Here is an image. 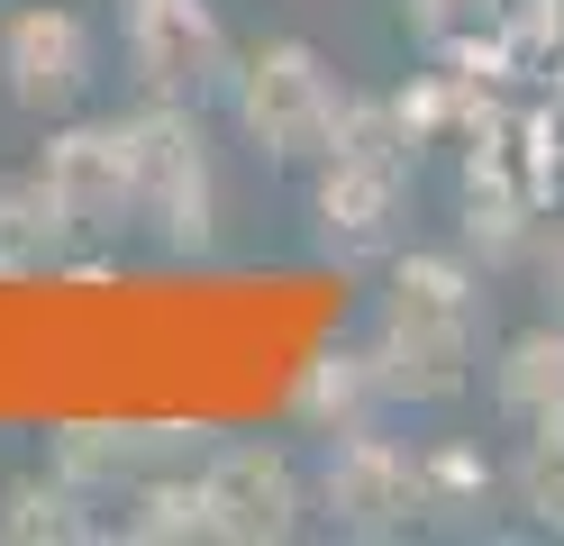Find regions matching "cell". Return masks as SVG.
<instances>
[{
  "label": "cell",
  "instance_id": "cell-4",
  "mask_svg": "<svg viewBox=\"0 0 564 546\" xmlns=\"http://www.w3.org/2000/svg\"><path fill=\"white\" fill-rule=\"evenodd\" d=\"M310 510L337 537H410L429 528V483H419V447L373 428L319 437V464H310Z\"/></svg>",
  "mask_w": 564,
  "mask_h": 546
},
{
  "label": "cell",
  "instance_id": "cell-9",
  "mask_svg": "<svg viewBox=\"0 0 564 546\" xmlns=\"http://www.w3.org/2000/svg\"><path fill=\"white\" fill-rule=\"evenodd\" d=\"M410 173H419V156H401V146H328L310 164V228H319V246L328 255L392 246L401 210H410Z\"/></svg>",
  "mask_w": 564,
  "mask_h": 546
},
{
  "label": "cell",
  "instance_id": "cell-7",
  "mask_svg": "<svg viewBox=\"0 0 564 546\" xmlns=\"http://www.w3.org/2000/svg\"><path fill=\"white\" fill-rule=\"evenodd\" d=\"M37 192L74 237H128L137 228V164H128V119H46L37 146Z\"/></svg>",
  "mask_w": 564,
  "mask_h": 546
},
{
  "label": "cell",
  "instance_id": "cell-19",
  "mask_svg": "<svg viewBox=\"0 0 564 546\" xmlns=\"http://www.w3.org/2000/svg\"><path fill=\"white\" fill-rule=\"evenodd\" d=\"M519 265H528V282H538V301L564 319V218H538V237H528Z\"/></svg>",
  "mask_w": 564,
  "mask_h": 546
},
{
  "label": "cell",
  "instance_id": "cell-14",
  "mask_svg": "<svg viewBox=\"0 0 564 546\" xmlns=\"http://www.w3.org/2000/svg\"><path fill=\"white\" fill-rule=\"evenodd\" d=\"M0 537L10 546H74V537H110V501L74 483L64 464H37L19 483H0Z\"/></svg>",
  "mask_w": 564,
  "mask_h": 546
},
{
  "label": "cell",
  "instance_id": "cell-15",
  "mask_svg": "<svg viewBox=\"0 0 564 546\" xmlns=\"http://www.w3.org/2000/svg\"><path fill=\"white\" fill-rule=\"evenodd\" d=\"M382 410H392V400H382V374H373L365 338H356V346L310 355V364H301V383H292V428H301V437H346V428H373Z\"/></svg>",
  "mask_w": 564,
  "mask_h": 546
},
{
  "label": "cell",
  "instance_id": "cell-17",
  "mask_svg": "<svg viewBox=\"0 0 564 546\" xmlns=\"http://www.w3.org/2000/svg\"><path fill=\"white\" fill-rule=\"evenodd\" d=\"M419 483H429V520H474L491 501V456L465 447V437H437V447H419Z\"/></svg>",
  "mask_w": 564,
  "mask_h": 546
},
{
  "label": "cell",
  "instance_id": "cell-1",
  "mask_svg": "<svg viewBox=\"0 0 564 546\" xmlns=\"http://www.w3.org/2000/svg\"><path fill=\"white\" fill-rule=\"evenodd\" d=\"M365 355L382 374L392 410H446L474 392V355H482V274L465 246H410L392 255V274L373 291L365 319Z\"/></svg>",
  "mask_w": 564,
  "mask_h": 546
},
{
  "label": "cell",
  "instance_id": "cell-5",
  "mask_svg": "<svg viewBox=\"0 0 564 546\" xmlns=\"http://www.w3.org/2000/svg\"><path fill=\"white\" fill-rule=\"evenodd\" d=\"M192 473H200V510L219 546H282L319 520L310 510V464L282 437H219V447L192 456Z\"/></svg>",
  "mask_w": 564,
  "mask_h": 546
},
{
  "label": "cell",
  "instance_id": "cell-11",
  "mask_svg": "<svg viewBox=\"0 0 564 546\" xmlns=\"http://www.w3.org/2000/svg\"><path fill=\"white\" fill-rule=\"evenodd\" d=\"M209 447V428H147V419H74V428H55V447L46 464H64L74 483H91L100 501L119 510V492L137 483V473H155V464H183Z\"/></svg>",
  "mask_w": 564,
  "mask_h": 546
},
{
  "label": "cell",
  "instance_id": "cell-6",
  "mask_svg": "<svg viewBox=\"0 0 564 546\" xmlns=\"http://www.w3.org/2000/svg\"><path fill=\"white\" fill-rule=\"evenodd\" d=\"M119 55L147 100H209L228 92L237 36L219 0H119Z\"/></svg>",
  "mask_w": 564,
  "mask_h": 546
},
{
  "label": "cell",
  "instance_id": "cell-13",
  "mask_svg": "<svg viewBox=\"0 0 564 546\" xmlns=\"http://www.w3.org/2000/svg\"><path fill=\"white\" fill-rule=\"evenodd\" d=\"M491 400L519 437H564V319H528L491 364Z\"/></svg>",
  "mask_w": 564,
  "mask_h": 546
},
{
  "label": "cell",
  "instance_id": "cell-10",
  "mask_svg": "<svg viewBox=\"0 0 564 546\" xmlns=\"http://www.w3.org/2000/svg\"><path fill=\"white\" fill-rule=\"evenodd\" d=\"M538 210H546V192L519 173L510 137H491V146H474V156H465V182H455V246H465L482 274L528 255V237H538Z\"/></svg>",
  "mask_w": 564,
  "mask_h": 546
},
{
  "label": "cell",
  "instance_id": "cell-12",
  "mask_svg": "<svg viewBox=\"0 0 564 546\" xmlns=\"http://www.w3.org/2000/svg\"><path fill=\"white\" fill-rule=\"evenodd\" d=\"M392 100H401V119H410V137H419V156H429V146H455V156H474V146H491V137L510 128V119H501V92H491L474 64L410 73Z\"/></svg>",
  "mask_w": 564,
  "mask_h": 546
},
{
  "label": "cell",
  "instance_id": "cell-8",
  "mask_svg": "<svg viewBox=\"0 0 564 546\" xmlns=\"http://www.w3.org/2000/svg\"><path fill=\"white\" fill-rule=\"evenodd\" d=\"M100 83V28L74 0H28L0 19V92L28 119H74Z\"/></svg>",
  "mask_w": 564,
  "mask_h": 546
},
{
  "label": "cell",
  "instance_id": "cell-18",
  "mask_svg": "<svg viewBox=\"0 0 564 546\" xmlns=\"http://www.w3.org/2000/svg\"><path fill=\"white\" fill-rule=\"evenodd\" d=\"M510 501H519L528 528H555V537H564V437H528V447H519Z\"/></svg>",
  "mask_w": 564,
  "mask_h": 546
},
{
  "label": "cell",
  "instance_id": "cell-2",
  "mask_svg": "<svg viewBox=\"0 0 564 546\" xmlns=\"http://www.w3.org/2000/svg\"><path fill=\"white\" fill-rule=\"evenodd\" d=\"M228 119L264 164L310 173L337 146L346 83H337V64L310 46V36H256V46H237V64H228Z\"/></svg>",
  "mask_w": 564,
  "mask_h": 546
},
{
  "label": "cell",
  "instance_id": "cell-3",
  "mask_svg": "<svg viewBox=\"0 0 564 546\" xmlns=\"http://www.w3.org/2000/svg\"><path fill=\"white\" fill-rule=\"evenodd\" d=\"M128 119V164H137V228L164 255H209L219 246V156H209L200 100H147Z\"/></svg>",
  "mask_w": 564,
  "mask_h": 546
},
{
  "label": "cell",
  "instance_id": "cell-16",
  "mask_svg": "<svg viewBox=\"0 0 564 546\" xmlns=\"http://www.w3.org/2000/svg\"><path fill=\"white\" fill-rule=\"evenodd\" d=\"M64 246H74V228L37 192V173H0V274H37Z\"/></svg>",
  "mask_w": 564,
  "mask_h": 546
}]
</instances>
